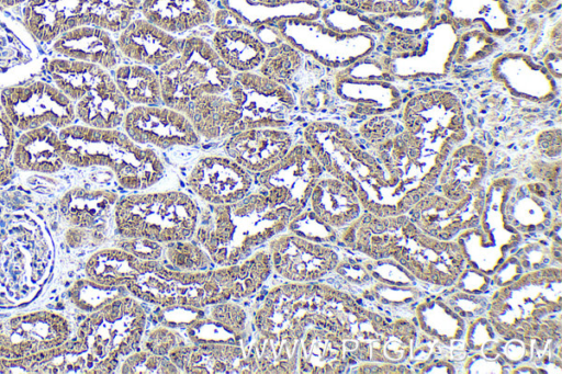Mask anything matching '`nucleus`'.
I'll use <instances>...</instances> for the list:
<instances>
[{
	"mask_svg": "<svg viewBox=\"0 0 562 374\" xmlns=\"http://www.w3.org/2000/svg\"><path fill=\"white\" fill-rule=\"evenodd\" d=\"M14 161L23 170L57 171L64 161L59 135L48 126L25 131L16 143Z\"/></svg>",
	"mask_w": 562,
	"mask_h": 374,
	"instance_id": "9d476101",
	"label": "nucleus"
},
{
	"mask_svg": "<svg viewBox=\"0 0 562 374\" xmlns=\"http://www.w3.org/2000/svg\"><path fill=\"white\" fill-rule=\"evenodd\" d=\"M127 133L139 140H149L160 146L186 139L193 134L189 120L172 107L137 105L124 116Z\"/></svg>",
	"mask_w": 562,
	"mask_h": 374,
	"instance_id": "39448f33",
	"label": "nucleus"
},
{
	"mask_svg": "<svg viewBox=\"0 0 562 374\" xmlns=\"http://www.w3.org/2000/svg\"><path fill=\"white\" fill-rule=\"evenodd\" d=\"M53 50L66 58L99 65L105 69L119 66L116 42L109 32L93 25L71 29L53 41Z\"/></svg>",
	"mask_w": 562,
	"mask_h": 374,
	"instance_id": "6e6552de",
	"label": "nucleus"
},
{
	"mask_svg": "<svg viewBox=\"0 0 562 374\" xmlns=\"http://www.w3.org/2000/svg\"><path fill=\"white\" fill-rule=\"evenodd\" d=\"M403 120L411 132L426 125L430 131L449 127L459 131L463 125V111L458 98L443 90H432L413 97L403 112Z\"/></svg>",
	"mask_w": 562,
	"mask_h": 374,
	"instance_id": "1a4fd4ad",
	"label": "nucleus"
},
{
	"mask_svg": "<svg viewBox=\"0 0 562 374\" xmlns=\"http://www.w3.org/2000/svg\"><path fill=\"white\" fill-rule=\"evenodd\" d=\"M114 80L128 102L138 105L162 103L160 81L150 67L140 64H123L115 68Z\"/></svg>",
	"mask_w": 562,
	"mask_h": 374,
	"instance_id": "f8f14e48",
	"label": "nucleus"
},
{
	"mask_svg": "<svg viewBox=\"0 0 562 374\" xmlns=\"http://www.w3.org/2000/svg\"><path fill=\"white\" fill-rule=\"evenodd\" d=\"M88 25L110 32L123 31L139 5L140 0H83Z\"/></svg>",
	"mask_w": 562,
	"mask_h": 374,
	"instance_id": "4468645a",
	"label": "nucleus"
},
{
	"mask_svg": "<svg viewBox=\"0 0 562 374\" xmlns=\"http://www.w3.org/2000/svg\"><path fill=\"white\" fill-rule=\"evenodd\" d=\"M497 48L496 38L481 29L458 31L453 57L459 64H473L487 57Z\"/></svg>",
	"mask_w": 562,
	"mask_h": 374,
	"instance_id": "2eb2a0df",
	"label": "nucleus"
},
{
	"mask_svg": "<svg viewBox=\"0 0 562 374\" xmlns=\"http://www.w3.org/2000/svg\"><path fill=\"white\" fill-rule=\"evenodd\" d=\"M214 49L232 69L252 71L266 59L261 42L246 31H222L214 35Z\"/></svg>",
	"mask_w": 562,
	"mask_h": 374,
	"instance_id": "9b49d317",
	"label": "nucleus"
},
{
	"mask_svg": "<svg viewBox=\"0 0 562 374\" xmlns=\"http://www.w3.org/2000/svg\"><path fill=\"white\" fill-rule=\"evenodd\" d=\"M182 41L146 22L130 23L116 41L122 55L136 64L160 67L180 49Z\"/></svg>",
	"mask_w": 562,
	"mask_h": 374,
	"instance_id": "423d86ee",
	"label": "nucleus"
},
{
	"mask_svg": "<svg viewBox=\"0 0 562 374\" xmlns=\"http://www.w3.org/2000/svg\"><path fill=\"white\" fill-rule=\"evenodd\" d=\"M26 0H0V5L4 8H12L24 3Z\"/></svg>",
	"mask_w": 562,
	"mask_h": 374,
	"instance_id": "6ab92c4d",
	"label": "nucleus"
},
{
	"mask_svg": "<svg viewBox=\"0 0 562 374\" xmlns=\"http://www.w3.org/2000/svg\"><path fill=\"white\" fill-rule=\"evenodd\" d=\"M23 23L32 36L48 43L65 32L88 25L83 0H26Z\"/></svg>",
	"mask_w": 562,
	"mask_h": 374,
	"instance_id": "20e7f679",
	"label": "nucleus"
},
{
	"mask_svg": "<svg viewBox=\"0 0 562 374\" xmlns=\"http://www.w3.org/2000/svg\"><path fill=\"white\" fill-rule=\"evenodd\" d=\"M0 104L13 126L22 131L47 124L64 128L76 116L72 101L56 86L45 81L5 89L1 93Z\"/></svg>",
	"mask_w": 562,
	"mask_h": 374,
	"instance_id": "f03ea898",
	"label": "nucleus"
},
{
	"mask_svg": "<svg viewBox=\"0 0 562 374\" xmlns=\"http://www.w3.org/2000/svg\"><path fill=\"white\" fill-rule=\"evenodd\" d=\"M560 0H530L527 8V13L538 14L552 9Z\"/></svg>",
	"mask_w": 562,
	"mask_h": 374,
	"instance_id": "f3484780",
	"label": "nucleus"
},
{
	"mask_svg": "<svg viewBox=\"0 0 562 374\" xmlns=\"http://www.w3.org/2000/svg\"><path fill=\"white\" fill-rule=\"evenodd\" d=\"M440 15L457 31L481 29L495 38L508 35L516 24L504 0H443Z\"/></svg>",
	"mask_w": 562,
	"mask_h": 374,
	"instance_id": "7ed1b4c3",
	"label": "nucleus"
},
{
	"mask_svg": "<svg viewBox=\"0 0 562 374\" xmlns=\"http://www.w3.org/2000/svg\"><path fill=\"white\" fill-rule=\"evenodd\" d=\"M493 75L517 97L532 101L551 100L555 84L550 72L522 54H505L493 66Z\"/></svg>",
	"mask_w": 562,
	"mask_h": 374,
	"instance_id": "0eeeda50",
	"label": "nucleus"
},
{
	"mask_svg": "<svg viewBox=\"0 0 562 374\" xmlns=\"http://www.w3.org/2000/svg\"><path fill=\"white\" fill-rule=\"evenodd\" d=\"M504 1L510 8L513 13H515V11H520V10L525 9L528 5L530 0H504Z\"/></svg>",
	"mask_w": 562,
	"mask_h": 374,
	"instance_id": "a211bd4d",
	"label": "nucleus"
},
{
	"mask_svg": "<svg viewBox=\"0 0 562 374\" xmlns=\"http://www.w3.org/2000/svg\"><path fill=\"white\" fill-rule=\"evenodd\" d=\"M235 143L241 145V149L238 148L234 151L240 160L250 163L251 167H262L265 163L274 162L283 154L289 145V139L285 134L280 132L252 131L240 135Z\"/></svg>",
	"mask_w": 562,
	"mask_h": 374,
	"instance_id": "ddd939ff",
	"label": "nucleus"
},
{
	"mask_svg": "<svg viewBox=\"0 0 562 374\" xmlns=\"http://www.w3.org/2000/svg\"><path fill=\"white\" fill-rule=\"evenodd\" d=\"M12 147L13 124L3 109H0V182L7 178L11 171L8 159L10 158Z\"/></svg>",
	"mask_w": 562,
	"mask_h": 374,
	"instance_id": "dca6fc26",
	"label": "nucleus"
},
{
	"mask_svg": "<svg viewBox=\"0 0 562 374\" xmlns=\"http://www.w3.org/2000/svg\"><path fill=\"white\" fill-rule=\"evenodd\" d=\"M162 103L182 111L199 100L223 93L232 82L233 69L216 50L199 37L182 39L179 52L158 67Z\"/></svg>",
	"mask_w": 562,
	"mask_h": 374,
	"instance_id": "f257e3e1",
	"label": "nucleus"
}]
</instances>
